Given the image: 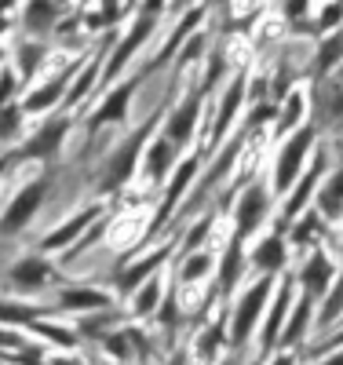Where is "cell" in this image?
Segmentation results:
<instances>
[{"label":"cell","instance_id":"6da1fadb","mask_svg":"<svg viewBox=\"0 0 343 365\" xmlns=\"http://www.w3.org/2000/svg\"><path fill=\"white\" fill-rule=\"evenodd\" d=\"M322 146V128L314 125V120H307L303 128H296L292 135L277 139L274 146V168H270V190L274 197H285L296 179L307 172L310 158H314V150Z\"/></svg>","mask_w":343,"mask_h":365},{"label":"cell","instance_id":"7a4b0ae2","mask_svg":"<svg viewBox=\"0 0 343 365\" xmlns=\"http://www.w3.org/2000/svg\"><path fill=\"white\" fill-rule=\"evenodd\" d=\"M168 8H172L168 0H143V4L135 8V15H132L128 29H124V37L113 44L110 63L103 66V77H106V81L121 77V73H124V66H128L132 58L150 44V37L161 29V19H165V11H168Z\"/></svg>","mask_w":343,"mask_h":365},{"label":"cell","instance_id":"3957f363","mask_svg":"<svg viewBox=\"0 0 343 365\" xmlns=\"http://www.w3.org/2000/svg\"><path fill=\"white\" fill-rule=\"evenodd\" d=\"M165 113L158 110V113H153L150 120H143V125L128 135V139H124L117 150H113V154L106 158V168H103V179H99V190H121L124 187V182H128L132 175H135V165L143 161V154H146V146H150V135L153 132H158V120H161Z\"/></svg>","mask_w":343,"mask_h":365},{"label":"cell","instance_id":"277c9868","mask_svg":"<svg viewBox=\"0 0 343 365\" xmlns=\"http://www.w3.org/2000/svg\"><path fill=\"white\" fill-rule=\"evenodd\" d=\"M325 175H329V150L318 146L314 158H310V165H307V172L296 179V187L282 197V208H277V216H274V227H270V230L285 234V230L303 216V212L314 205V194H318V187H322Z\"/></svg>","mask_w":343,"mask_h":365},{"label":"cell","instance_id":"5b68a950","mask_svg":"<svg viewBox=\"0 0 343 365\" xmlns=\"http://www.w3.org/2000/svg\"><path fill=\"white\" fill-rule=\"evenodd\" d=\"M274 285H277V278H263V274H256L252 285H245V292L234 303V314H230V347L241 351L260 332V322L267 314V303L274 296Z\"/></svg>","mask_w":343,"mask_h":365},{"label":"cell","instance_id":"8992f818","mask_svg":"<svg viewBox=\"0 0 343 365\" xmlns=\"http://www.w3.org/2000/svg\"><path fill=\"white\" fill-rule=\"evenodd\" d=\"M245 99H248V73H245V70H237L234 77H227V81H223L220 99H215V106H212L208 128H205V150H208V154H215V150H220V143H223V139H230L234 120L241 117Z\"/></svg>","mask_w":343,"mask_h":365},{"label":"cell","instance_id":"52a82bcc","mask_svg":"<svg viewBox=\"0 0 343 365\" xmlns=\"http://www.w3.org/2000/svg\"><path fill=\"white\" fill-rule=\"evenodd\" d=\"M274 212V190H270V179H252L237 190L234 201V234L237 237H252L256 230H263V223L270 220Z\"/></svg>","mask_w":343,"mask_h":365},{"label":"cell","instance_id":"ba28073f","mask_svg":"<svg viewBox=\"0 0 343 365\" xmlns=\"http://www.w3.org/2000/svg\"><path fill=\"white\" fill-rule=\"evenodd\" d=\"M307 96H310V120L322 132L343 128V66L325 77H314Z\"/></svg>","mask_w":343,"mask_h":365},{"label":"cell","instance_id":"9c48e42d","mask_svg":"<svg viewBox=\"0 0 343 365\" xmlns=\"http://www.w3.org/2000/svg\"><path fill=\"white\" fill-rule=\"evenodd\" d=\"M205 103H208V96H201V88H190L186 96L175 103V106H168V113H165V128H161V135H168L183 154L190 150V143L198 139V132H201V120H205Z\"/></svg>","mask_w":343,"mask_h":365},{"label":"cell","instance_id":"30bf717a","mask_svg":"<svg viewBox=\"0 0 343 365\" xmlns=\"http://www.w3.org/2000/svg\"><path fill=\"white\" fill-rule=\"evenodd\" d=\"M296 274H282L274 285V296L267 303V314L260 322V358H267L270 351H277V340H282V329L289 322V311H292V299H296Z\"/></svg>","mask_w":343,"mask_h":365},{"label":"cell","instance_id":"8fae6325","mask_svg":"<svg viewBox=\"0 0 343 365\" xmlns=\"http://www.w3.org/2000/svg\"><path fill=\"white\" fill-rule=\"evenodd\" d=\"M198 175H201V154H183V161H179L175 172L168 175V190H165L158 212H153V220H150V234H158L165 223H172V216L179 212V205L186 201V194L194 190Z\"/></svg>","mask_w":343,"mask_h":365},{"label":"cell","instance_id":"7c38bea8","mask_svg":"<svg viewBox=\"0 0 343 365\" xmlns=\"http://www.w3.org/2000/svg\"><path fill=\"white\" fill-rule=\"evenodd\" d=\"M336 278H339V267H336V259L329 256L325 245H314V249H310V252L303 256L300 270H296V285H300L307 296H314V299H322Z\"/></svg>","mask_w":343,"mask_h":365},{"label":"cell","instance_id":"4fadbf2b","mask_svg":"<svg viewBox=\"0 0 343 365\" xmlns=\"http://www.w3.org/2000/svg\"><path fill=\"white\" fill-rule=\"evenodd\" d=\"M289 241L285 234L277 230H267L263 237H256V245L248 249V267H252L256 274H263V278H282L285 267H289Z\"/></svg>","mask_w":343,"mask_h":365},{"label":"cell","instance_id":"5bb4252c","mask_svg":"<svg viewBox=\"0 0 343 365\" xmlns=\"http://www.w3.org/2000/svg\"><path fill=\"white\" fill-rule=\"evenodd\" d=\"M146 77H150L146 70H143V73H135V77H124V81H121V84H117V88L110 91V96H106V99L99 103V110L91 113V125H88V128H91V132H99L103 125H121V120L128 117V103H132V91H135V88H139V84H143Z\"/></svg>","mask_w":343,"mask_h":365},{"label":"cell","instance_id":"9a60e30c","mask_svg":"<svg viewBox=\"0 0 343 365\" xmlns=\"http://www.w3.org/2000/svg\"><path fill=\"white\" fill-rule=\"evenodd\" d=\"M205 15H208V8L205 4H194V8H186L183 11V19H179V26L168 34V44L150 58V63L143 66L146 73H158V70H165L168 63H175V55H179V48H183V41L194 34V29H201V22H205Z\"/></svg>","mask_w":343,"mask_h":365},{"label":"cell","instance_id":"2e32d148","mask_svg":"<svg viewBox=\"0 0 343 365\" xmlns=\"http://www.w3.org/2000/svg\"><path fill=\"white\" fill-rule=\"evenodd\" d=\"M215 270H220V292L223 296H230L241 285V278H245V270H248V249H245V237H237L234 230L227 237V249L220 252V259H215Z\"/></svg>","mask_w":343,"mask_h":365},{"label":"cell","instance_id":"e0dca14e","mask_svg":"<svg viewBox=\"0 0 343 365\" xmlns=\"http://www.w3.org/2000/svg\"><path fill=\"white\" fill-rule=\"evenodd\" d=\"M310 120V96L307 88H292L289 96L277 103V113H274V139H285L292 135L296 128H303Z\"/></svg>","mask_w":343,"mask_h":365},{"label":"cell","instance_id":"ac0fdd59","mask_svg":"<svg viewBox=\"0 0 343 365\" xmlns=\"http://www.w3.org/2000/svg\"><path fill=\"white\" fill-rule=\"evenodd\" d=\"M314 307H318V299L307 296V292L292 303L289 322H285V329H282V340H277V351H292V347H300V344L307 340V329L314 325V318H318Z\"/></svg>","mask_w":343,"mask_h":365},{"label":"cell","instance_id":"d6986e66","mask_svg":"<svg viewBox=\"0 0 343 365\" xmlns=\"http://www.w3.org/2000/svg\"><path fill=\"white\" fill-rule=\"evenodd\" d=\"M44 194H48V175H41V179H34L26 190H19L15 194V201L8 205V212H4V230H19V227H26L29 223V216L41 208V201H44Z\"/></svg>","mask_w":343,"mask_h":365},{"label":"cell","instance_id":"ffe728a7","mask_svg":"<svg viewBox=\"0 0 343 365\" xmlns=\"http://www.w3.org/2000/svg\"><path fill=\"white\" fill-rule=\"evenodd\" d=\"M66 132H70V120L66 117H58V120H48L44 128H37L34 135L26 139V146L19 150V158H37V161H44V158H55L58 154V146H62V139H66Z\"/></svg>","mask_w":343,"mask_h":365},{"label":"cell","instance_id":"44dd1931","mask_svg":"<svg viewBox=\"0 0 343 365\" xmlns=\"http://www.w3.org/2000/svg\"><path fill=\"white\" fill-rule=\"evenodd\" d=\"M143 161H146V175L153 179V182H161V179H168L172 172H175V165L183 161V150L168 139V135H153V143L146 146V154H143Z\"/></svg>","mask_w":343,"mask_h":365},{"label":"cell","instance_id":"7402d4cb","mask_svg":"<svg viewBox=\"0 0 343 365\" xmlns=\"http://www.w3.org/2000/svg\"><path fill=\"white\" fill-rule=\"evenodd\" d=\"M314 208L322 212V220L329 227H339L343 223V165L339 168H329V175L322 179V187L314 194Z\"/></svg>","mask_w":343,"mask_h":365},{"label":"cell","instance_id":"603a6c76","mask_svg":"<svg viewBox=\"0 0 343 365\" xmlns=\"http://www.w3.org/2000/svg\"><path fill=\"white\" fill-rule=\"evenodd\" d=\"M339 66H343V26L332 29V34H325V37H318L314 51H310V70L307 73H310V81H314V77H325Z\"/></svg>","mask_w":343,"mask_h":365},{"label":"cell","instance_id":"cb8c5ba5","mask_svg":"<svg viewBox=\"0 0 343 365\" xmlns=\"http://www.w3.org/2000/svg\"><path fill=\"white\" fill-rule=\"evenodd\" d=\"M329 230H332V227L322 220V212H318L314 205H310V208L303 212V216L285 230V241H289L292 249H314V245H322V237H325Z\"/></svg>","mask_w":343,"mask_h":365},{"label":"cell","instance_id":"d4e9b609","mask_svg":"<svg viewBox=\"0 0 343 365\" xmlns=\"http://www.w3.org/2000/svg\"><path fill=\"white\" fill-rule=\"evenodd\" d=\"M73 70H77V63L73 66H66L62 73H55L48 84H41L34 96H29L26 103H22V110L26 113H41V110H48V106H55L58 99H66V91H70V81H73Z\"/></svg>","mask_w":343,"mask_h":365},{"label":"cell","instance_id":"484cf974","mask_svg":"<svg viewBox=\"0 0 343 365\" xmlns=\"http://www.w3.org/2000/svg\"><path fill=\"white\" fill-rule=\"evenodd\" d=\"M99 212H103V205H91V208H84V212H77V216H70L66 223H62L58 230H51L44 241H41V245L48 249V252H55V249H66L70 245V241L73 237H81L91 223H96L99 220Z\"/></svg>","mask_w":343,"mask_h":365},{"label":"cell","instance_id":"4316f807","mask_svg":"<svg viewBox=\"0 0 343 365\" xmlns=\"http://www.w3.org/2000/svg\"><path fill=\"white\" fill-rule=\"evenodd\" d=\"M172 249H175V245H161V249H153V252H146L143 259H135V263H132V267H128V270H124L121 278H117L121 292H132L135 285H143L146 278H153V270H158V267H165V263H168Z\"/></svg>","mask_w":343,"mask_h":365},{"label":"cell","instance_id":"83f0119b","mask_svg":"<svg viewBox=\"0 0 343 365\" xmlns=\"http://www.w3.org/2000/svg\"><path fill=\"white\" fill-rule=\"evenodd\" d=\"M58 22V8H55V0H29V4L22 8V29L29 37H48L51 29Z\"/></svg>","mask_w":343,"mask_h":365},{"label":"cell","instance_id":"f1b7e54d","mask_svg":"<svg viewBox=\"0 0 343 365\" xmlns=\"http://www.w3.org/2000/svg\"><path fill=\"white\" fill-rule=\"evenodd\" d=\"M48 278H51V263L41 259V256H26V259H19V263L11 267V282H15L19 289H37V285H44Z\"/></svg>","mask_w":343,"mask_h":365},{"label":"cell","instance_id":"f546056e","mask_svg":"<svg viewBox=\"0 0 343 365\" xmlns=\"http://www.w3.org/2000/svg\"><path fill=\"white\" fill-rule=\"evenodd\" d=\"M44 58H48V44H44L41 37H22V41H19L15 63H19V73H22V77H34Z\"/></svg>","mask_w":343,"mask_h":365},{"label":"cell","instance_id":"4dcf8cb0","mask_svg":"<svg viewBox=\"0 0 343 365\" xmlns=\"http://www.w3.org/2000/svg\"><path fill=\"white\" fill-rule=\"evenodd\" d=\"M215 223H220V216H215V212H205V216L190 220V227H186V234H183L179 252L186 256V252H194V249H205V241H208V234L215 230Z\"/></svg>","mask_w":343,"mask_h":365},{"label":"cell","instance_id":"1f68e13d","mask_svg":"<svg viewBox=\"0 0 343 365\" xmlns=\"http://www.w3.org/2000/svg\"><path fill=\"white\" fill-rule=\"evenodd\" d=\"M215 267V256L208 252V249H194V252H186L183 256V263H179V282H201L205 274Z\"/></svg>","mask_w":343,"mask_h":365},{"label":"cell","instance_id":"d6a6232c","mask_svg":"<svg viewBox=\"0 0 343 365\" xmlns=\"http://www.w3.org/2000/svg\"><path fill=\"white\" fill-rule=\"evenodd\" d=\"M339 314H343V274H339V278L329 285V292L322 296V307H318L314 325H318V329H329Z\"/></svg>","mask_w":343,"mask_h":365},{"label":"cell","instance_id":"836d02e7","mask_svg":"<svg viewBox=\"0 0 343 365\" xmlns=\"http://www.w3.org/2000/svg\"><path fill=\"white\" fill-rule=\"evenodd\" d=\"M227 51L223 48H212L208 51V70H205V77H201V96H212L215 88H223V81H227Z\"/></svg>","mask_w":343,"mask_h":365},{"label":"cell","instance_id":"e575fe53","mask_svg":"<svg viewBox=\"0 0 343 365\" xmlns=\"http://www.w3.org/2000/svg\"><path fill=\"white\" fill-rule=\"evenodd\" d=\"M106 296L96 292V289H70V292H62V307H70V311H99L106 307Z\"/></svg>","mask_w":343,"mask_h":365},{"label":"cell","instance_id":"d590c367","mask_svg":"<svg viewBox=\"0 0 343 365\" xmlns=\"http://www.w3.org/2000/svg\"><path fill=\"white\" fill-rule=\"evenodd\" d=\"M339 26H343V0H325V4L318 8V15H314V34L325 37Z\"/></svg>","mask_w":343,"mask_h":365},{"label":"cell","instance_id":"8d00e7d4","mask_svg":"<svg viewBox=\"0 0 343 365\" xmlns=\"http://www.w3.org/2000/svg\"><path fill=\"white\" fill-rule=\"evenodd\" d=\"M208 48H212V44H208V34H205V29H194V34L183 41L179 55H175V66H190V58L198 63V58H201Z\"/></svg>","mask_w":343,"mask_h":365},{"label":"cell","instance_id":"74e56055","mask_svg":"<svg viewBox=\"0 0 343 365\" xmlns=\"http://www.w3.org/2000/svg\"><path fill=\"white\" fill-rule=\"evenodd\" d=\"M96 77H99V58H91V63L84 66V73L70 81V91H66V99H62V103H66V106H73V103H81V99L88 96V88H91V84H96Z\"/></svg>","mask_w":343,"mask_h":365},{"label":"cell","instance_id":"f35d334b","mask_svg":"<svg viewBox=\"0 0 343 365\" xmlns=\"http://www.w3.org/2000/svg\"><path fill=\"white\" fill-rule=\"evenodd\" d=\"M161 303V278L153 274V278L143 282V289L135 292V314H153Z\"/></svg>","mask_w":343,"mask_h":365},{"label":"cell","instance_id":"ab89813d","mask_svg":"<svg viewBox=\"0 0 343 365\" xmlns=\"http://www.w3.org/2000/svg\"><path fill=\"white\" fill-rule=\"evenodd\" d=\"M277 4H282V19L292 29L310 26V4H314V0H277Z\"/></svg>","mask_w":343,"mask_h":365},{"label":"cell","instance_id":"60d3db41","mask_svg":"<svg viewBox=\"0 0 343 365\" xmlns=\"http://www.w3.org/2000/svg\"><path fill=\"white\" fill-rule=\"evenodd\" d=\"M22 106H0V139H11V135H19V128H22Z\"/></svg>","mask_w":343,"mask_h":365},{"label":"cell","instance_id":"b9f144b4","mask_svg":"<svg viewBox=\"0 0 343 365\" xmlns=\"http://www.w3.org/2000/svg\"><path fill=\"white\" fill-rule=\"evenodd\" d=\"M37 311L34 307H11V303H0V322H34Z\"/></svg>","mask_w":343,"mask_h":365},{"label":"cell","instance_id":"7bdbcfd3","mask_svg":"<svg viewBox=\"0 0 343 365\" xmlns=\"http://www.w3.org/2000/svg\"><path fill=\"white\" fill-rule=\"evenodd\" d=\"M124 15V0H103V22H117Z\"/></svg>","mask_w":343,"mask_h":365},{"label":"cell","instance_id":"ee69618b","mask_svg":"<svg viewBox=\"0 0 343 365\" xmlns=\"http://www.w3.org/2000/svg\"><path fill=\"white\" fill-rule=\"evenodd\" d=\"M267 365H296V358H292L289 351H277V354H274V358H270Z\"/></svg>","mask_w":343,"mask_h":365},{"label":"cell","instance_id":"f6af8a7d","mask_svg":"<svg viewBox=\"0 0 343 365\" xmlns=\"http://www.w3.org/2000/svg\"><path fill=\"white\" fill-rule=\"evenodd\" d=\"M318 365H343V347H336V351H332L325 361H318Z\"/></svg>","mask_w":343,"mask_h":365},{"label":"cell","instance_id":"bcb514c9","mask_svg":"<svg viewBox=\"0 0 343 365\" xmlns=\"http://www.w3.org/2000/svg\"><path fill=\"white\" fill-rule=\"evenodd\" d=\"M11 8H19V0H0V19H4Z\"/></svg>","mask_w":343,"mask_h":365},{"label":"cell","instance_id":"7dc6e473","mask_svg":"<svg viewBox=\"0 0 343 365\" xmlns=\"http://www.w3.org/2000/svg\"><path fill=\"white\" fill-rule=\"evenodd\" d=\"M168 365H186V354H183V351H175V354H172V361H168Z\"/></svg>","mask_w":343,"mask_h":365},{"label":"cell","instance_id":"c3c4849f","mask_svg":"<svg viewBox=\"0 0 343 365\" xmlns=\"http://www.w3.org/2000/svg\"><path fill=\"white\" fill-rule=\"evenodd\" d=\"M168 4H172L175 11H186V4H190V0H168Z\"/></svg>","mask_w":343,"mask_h":365},{"label":"cell","instance_id":"681fc988","mask_svg":"<svg viewBox=\"0 0 343 365\" xmlns=\"http://www.w3.org/2000/svg\"><path fill=\"white\" fill-rule=\"evenodd\" d=\"M139 4H143V0H124V11H128V8H132V11H135V8H139Z\"/></svg>","mask_w":343,"mask_h":365},{"label":"cell","instance_id":"f907efd6","mask_svg":"<svg viewBox=\"0 0 343 365\" xmlns=\"http://www.w3.org/2000/svg\"><path fill=\"white\" fill-rule=\"evenodd\" d=\"M339 252H343V223H339Z\"/></svg>","mask_w":343,"mask_h":365},{"label":"cell","instance_id":"816d5d0a","mask_svg":"<svg viewBox=\"0 0 343 365\" xmlns=\"http://www.w3.org/2000/svg\"><path fill=\"white\" fill-rule=\"evenodd\" d=\"M0 55H4V51H0Z\"/></svg>","mask_w":343,"mask_h":365}]
</instances>
